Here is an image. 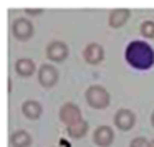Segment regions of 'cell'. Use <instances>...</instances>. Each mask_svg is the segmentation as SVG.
<instances>
[{
  "instance_id": "obj_19",
  "label": "cell",
  "mask_w": 154,
  "mask_h": 147,
  "mask_svg": "<svg viewBox=\"0 0 154 147\" xmlns=\"http://www.w3.org/2000/svg\"><path fill=\"white\" fill-rule=\"evenodd\" d=\"M149 147H154V139H152V140H149Z\"/></svg>"
},
{
  "instance_id": "obj_12",
  "label": "cell",
  "mask_w": 154,
  "mask_h": 147,
  "mask_svg": "<svg viewBox=\"0 0 154 147\" xmlns=\"http://www.w3.org/2000/svg\"><path fill=\"white\" fill-rule=\"evenodd\" d=\"M35 70H37V66H35V63L30 58H18V60L15 61V71H17V74H20L22 78L32 76V74L35 73Z\"/></svg>"
},
{
  "instance_id": "obj_16",
  "label": "cell",
  "mask_w": 154,
  "mask_h": 147,
  "mask_svg": "<svg viewBox=\"0 0 154 147\" xmlns=\"http://www.w3.org/2000/svg\"><path fill=\"white\" fill-rule=\"evenodd\" d=\"M129 147H149V140L146 137H134L129 142Z\"/></svg>"
},
{
  "instance_id": "obj_10",
  "label": "cell",
  "mask_w": 154,
  "mask_h": 147,
  "mask_svg": "<svg viewBox=\"0 0 154 147\" xmlns=\"http://www.w3.org/2000/svg\"><path fill=\"white\" fill-rule=\"evenodd\" d=\"M42 112H43V107H42V104L38 103V101H25L23 104H22V114H23L27 119H38V117L42 116Z\"/></svg>"
},
{
  "instance_id": "obj_11",
  "label": "cell",
  "mask_w": 154,
  "mask_h": 147,
  "mask_svg": "<svg viewBox=\"0 0 154 147\" xmlns=\"http://www.w3.org/2000/svg\"><path fill=\"white\" fill-rule=\"evenodd\" d=\"M129 18V10L128 8H114V10L109 12V17H108V22L113 28H121Z\"/></svg>"
},
{
  "instance_id": "obj_6",
  "label": "cell",
  "mask_w": 154,
  "mask_h": 147,
  "mask_svg": "<svg viewBox=\"0 0 154 147\" xmlns=\"http://www.w3.org/2000/svg\"><path fill=\"white\" fill-rule=\"evenodd\" d=\"M47 58L51 60L53 63H60L68 58V46L60 40H53L51 43H48L47 46Z\"/></svg>"
},
{
  "instance_id": "obj_5",
  "label": "cell",
  "mask_w": 154,
  "mask_h": 147,
  "mask_svg": "<svg viewBox=\"0 0 154 147\" xmlns=\"http://www.w3.org/2000/svg\"><path fill=\"white\" fill-rule=\"evenodd\" d=\"M38 83L43 88H53L58 83V70L53 64H42L38 70Z\"/></svg>"
},
{
  "instance_id": "obj_14",
  "label": "cell",
  "mask_w": 154,
  "mask_h": 147,
  "mask_svg": "<svg viewBox=\"0 0 154 147\" xmlns=\"http://www.w3.org/2000/svg\"><path fill=\"white\" fill-rule=\"evenodd\" d=\"M88 129H90V124L85 119H81V121H78L76 124L68 127V136H70L71 139H81V137L86 136Z\"/></svg>"
},
{
  "instance_id": "obj_3",
  "label": "cell",
  "mask_w": 154,
  "mask_h": 147,
  "mask_svg": "<svg viewBox=\"0 0 154 147\" xmlns=\"http://www.w3.org/2000/svg\"><path fill=\"white\" fill-rule=\"evenodd\" d=\"M60 121L65 124L66 127L76 124L78 121H81V111L76 104L73 103H65L60 107Z\"/></svg>"
},
{
  "instance_id": "obj_15",
  "label": "cell",
  "mask_w": 154,
  "mask_h": 147,
  "mask_svg": "<svg viewBox=\"0 0 154 147\" xmlns=\"http://www.w3.org/2000/svg\"><path fill=\"white\" fill-rule=\"evenodd\" d=\"M141 35L144 38H154V22L146 20L141 23Z\"/></svg>"
},
{
  "instance_id": "obj_8",
  "label": "cell",
  "mask_w": 154,
  "mask_h": 147,
  "mask_svg": "<svg viewBox=\"0 0 154 147\" xmlns=\"http://www.w3.org/2000/svg\"><path fill=\"white\" fill-rule=\"evenodd\" d=\"M114 140V132L109 126H98L93 132V142L100 147H109Z\"/></svg>"
},
{
  "instance_id": "obj_4",
  "label": "cell",
  "mask_w": 154,
  "mask_h": 147,
  "mask_svg": "<svg viewBox=\"0 0 154 147\" xmlns=\"http://www.w3.org/2000/svg\"><path fill=\"white\" fill-rule=\"evenodd\" d=\"M12 33L17 40H22V41L30 40L32 35H33V25L27 18H17L12 23Z\"/></svg>"
},
{
  "instance_id": "obj_1",
  "label": "cell",
  "mask_w": 154,
  "mask_h": 147,
  "mask_svg": "<svg viewBox=\"0 0 154 147\" xmlns=\"http://www.w3.org/2000/svg\"><path fill=\"white\" fill-rule=\"evenodd\" d=\"M124 60L134 70L147 71L154 66V50L147 41L134 40L128 43L124 50Z\"/></svg>"
},
{
  "instance_id": "obj_17",
  "label": "cell",
  "mask_w": 154,
  "mask_h": 147,
  "mask_svg": "<svg viewBox=\"0 0 154 147\" xmlns=\"http://www.w3.org/2000/svg\"><path fill=\"white\" fill-rule=\"evenodd\" d=\"M25 12H27V14H30V15H38V14H42L43 10H42V8H37V10H32V8H27Z\"/></svg>"
},
{
  "instance_id": "obj_7",
  "label": "cell",
  "mask_w": 154,
  "mask_h": 147,
  "mask_svg": "<svg viewBox=\"0 0 154 147\" xmlns=\"http://www.w3.org/2000/svg\"><path fill=\"white\" fill-rule=\"evenodd\" d=\"M134 124H136V116H134L133 111L126 109V107L116 111V114H114V126L119 130H129L134 127Z\"/></svg>"
},
{
  "instance_id": "obj_18",
  "label": "cell",
  "mask_w": 154,
  "mask_h": 147,
  "mask_svg": "<svg viewBox=\"0 0 154 147\" xmlns=\"http://www.w3.org/2000/svg\"><path fill=\"white\" fill-rule=\"evenodd\" d=\"M151 124H152V127H154V111H152V114H151Z\"/></svg>"
},
{
  "instance_id": "obj_2",
  "label": "cell",
  "mask_w": 154,
  "mask_h": 147,
  "mask_svg": "<svg viewBox=\"0 0 154 147\" xmlns=\"http://www.w3.org/2000/svg\"><path fill=\"white\" fill-rule=\"evenodd\" d=\"M86 103L90 107L93 109H104V107L109 106V101H111V96L108 93L106 88H103L101 84H93L86 89Z\"/></svg>"
},
{
  "instance_id": "obj_13",
  "label": "cell",
  "mask_w": 154,
  "mask_h": 147,
  "mask_svg": "<svg viewBox=\"0 0 154 147\" xmlns=\"http://www.w3.org/2000/svg\"><path fill=\"white\" fill-rule=\"evenodd\" d=\"M12 147H30L32 146V136L27 130H15L10 136Z\"/></svg>"
},
{
  "instance_id": "obj_9",
  "label": "cell",
  "mask_w": 154,
  "mask_h": 147,
  "mask_svg": "<svg viewBox=\"0 0 154 147\" xmlns=\"http://www.w3.org/2000/svg\"><path fill=\"white\" fill-rule=\"evenodd\" d=\"M83 58L88 64H98L104 60V50L100 43H90L83 50Z\"/></svg>"
}]
</instances>
